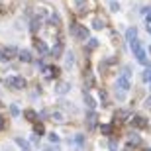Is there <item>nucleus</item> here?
<instances>
[{"label": "nucleus", "mask_w": 151, "mask_h": 151, "mask_svg": "<svg viewBox=\"0 0 151 151\" xmlns=\"http://www.w3.org/2000/svg\"><path fill=\"white\" fill-rule=\"evenodd\" d=\"M145 20H147V24L151 22V8H149V12H147V16H145Z\"/></svg>", "instance_id": "473e14b6"}, {"label": "nucleus", "mask_w": 151, "mask_h": 151, "mask_svg": "<svg viewBox=\"0 0 151 151\" xmlns=\"http://www.w3.org/2000/svg\"><path fill=\"white\" fill-rule=\"evenodd\" d=\"M94 28H96V29H102V28H104V20L96 18V20H94Z\"/></svg>", "instance_id": "5701e85b"}, {"label": "nucleus", "mask_w": 151, "mask_h": 151, "mask_svg": "<svg viewBox=\"0 0 151 151\" xmlns=\"http://www.w3.org/2000/svg\"><path fill=\"white\" fill-rule=\"evenodd\" d=\"M145 151H151V147H149V149H145Z\"/></svg>", "instance_id": "f704fd0d"}, {"label": "nucleus", "mask_w": 151, "mask_h": 151, "mask_svg": "<svg viewBox=\"0 0 151 151\" xmlns=\"http://www.w3.org/2000/svg\"><path fill=\"white\" fill-rule=\"evenodd\" d=\"M134 55H135V59H137V61H139L141 65H145V67L149 65V61H147V53H145L143 49H141V47H139V49H135V51H134Z\"/></svg>", "instance_id": "39448f33"}, {"label": "nucleus", "mask_w": 151, "mask_h": 151, "mask_svg": "<svg viewBox=\"0 0 151 151\" xmlns=\"http://www.w3.org/2000/svg\"><path fill=\"white\" fill-rule=\"evenodd\" d=\"M51 120L57 122V124H63V122H65V116H63L61 112H53V114H51Z\"/></svg>", "instance_id": "f3484780"}, {"label": "nucleus", "mask_w": 151, "mask_h": 151, "mask_svg": "<svg viewBox=\"0 0 151 151\" xmlns=\"http://www.w3.org/2000/svg\"><path fill=\"white\" fill-rule=\"evenodd\" d=\"M45 151H59V145H45Z\"/></svg>", "instance_id": "c85d7f7f"}, {"label": "nucleus", "mask_w": 151, "mask_h": 151, "mask_svg": "<svg viewBox=\"0 0 151 151\" xmlns=\"http://www.w3.org/2000/svg\"><path fill=\"white\" fill-rule=\"evenodd\" d=\"M61 53H63V41H57V45L53 47V49H51V55L57 59V57L61 55Z\"/></svg>", "instance_id": "9b49d317"}, {"label": "nucleus", "mask_w": 151, "mask_h": 151, "mask_svg": "<svg viewBox=\"0 0 151 151\" xmlns=\"http://www.w3.org/2000/svg\"><path fill=\"white\" fill-rule=\"evenodd\" d=\"M75 141H77V143H78V147H83V145H84V135L77 134V137H75Z\"/></svg>", "instance_id": "b1692460"}, {"label": "nucleus", "mask_w": 151, "mask_h": 151, "mask_svg": "<svg viewBox=\"0 0 151 151\" xmlns=\"http://www.w3.org/2000/svg\"><path fill=\"white\" fill-rule=\"evenodd\" d=\"M71 35L77 39H86L88 37V29L84 28V26H78V24H71V28H69Z\"/></svg>", "instance_id": "f03ea898"}, {"label": "nucleus", "mask_w": 151, "mask_h": 151, "mask_svg": "<svg viewBox=\"0 0 151 151\" xmlns=\"http://www.w3.org/2000/svg\"><path fill=\"white\" fill-rule=\"evenodd\" d=\"M6 84H8L10 88H14V90H24V88H26V78L14 75V77H8V78H6Z\"/></svg>", "instance_id": "f257e3e1"}, {"label": "nucleus", "mask_w": 151, "mask_h": 151, "mask_svg": "<svg viewBox=\"0 0 151 151\" xmlns=\"http://www.w3.org/2000/svg\"><path fill=\"white\" fill-rule=\"evenodd\" d=\"M41 28V20H37V18H35V20H32V26H29V29H32V32H37V29Z\"/></svg>", "instance_id": "a211bd4d"}, {"label": "nucleus", "mask_w": 151, "mask_h": 151, "mask_svg": "<svg viewBox=\"0 0 151 151\" xmlns=\"http://www.w3.org/2000/svg\"><path fill=\"white\" fill-rule=\"evenodd\" d=\"M49 22L51 24H59V16H57V14H53V16L49 18Z\"/></svg>", "instance_id": "cd10ccee"}, {"label": "nucleus", "mask_w": 151, "mask_h": 151, "mask_svg": "<svg viewBox=\"0 0 151 151\" xmlns=\"http://www.w3.org/2000/svg\"><path fill=\"white\" fill-rule=\"evenodd\" d=\"M86 124H88V129H92L96 126V112H90L86 116Z\"/></svg>", "instance_id": "ddd939ff"}, {"label": "nucleus", "mask_w": 151, "mask_h": 151, "mask_svg": "<svg viewBox=\"0 0 151 151\" xmlns=\"http://www.w3.org/2000/svg\"><path fill=\"white\" fill-rule=\"evenodd\" d=\"M73 63H75V55H73V53H67V55H65V65L71 67Z\"/></svg>", "instance_id": "6ab92c4d"}, {"label": "nucleus", "mask_w": 151, "mask_h": 151, "mask_svg": "<svg viewBox=\"0 0 151 151\" xmlns=\"http://www.w3.org/2000/svg\"><path fill=\"white\" fill-rule=\"evenodd\" d=\"M116 118H128V112H118Z\"/></svg>", "instance_id": "7c9ffc66"}, {"label": "nucleus", "mask_w": 151, "mask_h": 151, "mask_svg": "<svg viewBox=\"0 0 151 151\" xmlns=\"http://www.w3.org/2000/svg\"><path fill=\"white\" fill-rule=\"evenodd\" d=\"M24 118L29 120V122H35V120H37V114H35L34 110H26V112H24Z\"/></svg>", "instance_id": "dca6fc26"}, {"label": "nucleus", "mask_w": 151, "mask_h": 151, "mask_svg": "<svg viewBox=\"0 0 151 151\" xmlns=\"http://www.w3.org/2000/svg\"><path fill=\"white\" fill-rule=\"evenodd\" d=\"M2 128H4V118L0 116V129H2Z\"/></svg>", "instance_id": "72a5a7b5"}, {"label": "nucleus", "mask_w": 151, "mask_h": 151, "mask_svg": "<svg viewBox=\"0 0 151 151\" xmlns=\"http://www.w3.org/2000/svg\"><path fill=\"white\" fill-rule=\"evenodd\" d=\"M16 53H18L16 47H2L0 49V61H10Z\"/></svg>", "instance_id": "7ed1b4c3"}, {"label": "nucleus", "mask_w": 151, "mask_h": 151, "mask_svg": "<svg viewBox=\"0 0 151 151\" xmlns=\"http://www.w3.org/2000/svg\"><path fill=\"white\" fill-rule=\"evenodd\" d=\"M69 88H71V84H69V83H59V84L55 86V94H59V96L67 94Z\"/></svg>", "instance_id": "423d86ee"}, {"label": "nucleus", "mask_w": 151, "mask_h": 151, "mask_svg": "<svg viewBox=\"0 0 151 151\" xmlns=\"http://www.w3.org/2000/svg\"><path fill=\"white\" fill-rule=\"evenodd\" d=\"M10 114H12V116H18V114H20V110H18L16 104H12V106H10Z\"/></svg>", "instance_id": "393cba45"}, {"label": "nucleus", "mask_w": 151, "mask_h": 151, "mask_svg": "<svg viewBox=\"0 0 151 151\" xmlns=\"http://www.w3.org/2000/svg\"><path fill=\"white\" fill-rule=\"evenodd\" d=\"M14 141H16L18 145H20V149H22V151H32V145H29V141H26L24 137H14Z\"/></svg>", "instance_id": "0eeeda50"}, {"label": "nucleus", "mask_w": 151, "mask_h": 151, "mask_svg": "<svg viewBox=\"0 0 151 151\" xmlns=\"http://www.w3.org/2000/svg\"><path fill=\"white\" fill-rule=\"evenodd\" d=\"M84 104H86V106H88L90 110H92V108L96 106V102H94V98H92V96H90L88 92H86V90H84Z\"/></svg>", "instance_id": "f8f14e48"}, {"label": "nucleus", "mask_w": 151, "mask_h": 151, "mask_svg": "<svg viewBox=\"0 0 151 151\" xmlns=\"http://www.w3.org/2000/svg\"><path fill=\"white\" fill-rule=\"evenodd\" d=\"M102 134L110 135V134H112V126H110V124H104V126H102Z\"/></svg>", "instance_id": "4be33fe9"}, {"label": "nucleus", "mask_w": 151, "mask_h": 151, "mask_svg": "<svg viewBox=\"0 0 151 151\" xmlns=\"http://www.w3.org/2000/svg\"><path fill=\"white\" fill-rule=\"evenodd\" d=\"M32 143H39V139H37V135H35V134L32 135Z\"/></svg>", "instance_id": "2f4dec72"}, {"label": "nucleus", "mask_w": 151, "mask_h": 151, "mask_svg": "<svg viewBox=\"0 0 151 151\" xmlns=\"http://www.w3.org/2000/svg\"><path fill=\"white\" fill-rule=\"evenodd\" d=\"M149 53H151V47H149Z\"/></svg>", "instance_id": "e433bc0d"}, {"label": "nucleus", "mask_w": 151, "mask_h": 151, "mask_svg": "<svg viewBox=\"0 0 151 151\" xmlns=\"http://www.w3.org/2000/svg\"><path fill=\"white\" fill-rule=\"evenodd\" d=\"M35 49L39 51V55H47V45H45V41H41V39L35 41Z\"/></svg>", "instance_id": "1a4fd4ad"}, {"label": "nucleus", "mask_w": 151, "mask_h": 151, "mask_svg": "<svg viewBox=\"0 0 151 151\" xmlns=\"http://www.w3.org/2000/svg\"><path fill=\"white\" fill-rule=\"evenodd\" d=\"M135 37H137V29H135V28H129L128 32H126V39H128V41H134Z\"/></svg>", "instance_id": "2eb2a0df"}, {"label": "nucleus", "mask_w": 151, "mask_h": 151, "mask_svg": "<svg viewBox=\"0 0 151 151\" xmlns=\"http://www.w3.org/2000/svg\"><path fill=\"white\" fill-rule=\"evenodd\" d=\"M0 108H2V102H0Z\"/></svg>", "instance_id": "c9c22d12"}, {"label": "nucleus", "mask_w": 151, "mask_h": 151, "mask_svg": "<svg viewBox=\"0 0 151 151\" xmlns=\"http://www.w3.org/2000/svg\"><path fill=\"white\" fill-rule=\"evenodd\" d=\"M132 126H135V128H145L147 122H145V120H143L141 116H135L134 120H132Z\"/></svg>", "instance_id": "9d476101"}, {"label": "nucleus", "mask_w": 151, "mask_h": 151, "mask_svg": "<svg viewBox=\"0 0 151 151\" xmlns=\"http://www.w3.org/2000/svg\"><path fill=\"white\" fill-rule=\"evenodd\" d=\"M143 81H145V83H151V69L149 67L143 71Z\"/></svg>", "instance_id": "412c9836"}, {"label": "nucleus", "mask_w": 151, "mask_h": 151, "mask_svg": "<svg viewBox=\"0 0 151 151\" xmlns=\"http://www.w3.org/2000/svg\"><path fill=\"white\" fill-rule=\"evenodd\" d=\"M110 8H112V12H118L120 10V4L118 2H110Z\"/></svg>", "instance_id": "bb28decb"}, {"label": "nucleus", "mask_w": 151, "mask_h": 151, "mask_svg": "<svg viewBox=\"0 0 151 151\" xmlns=\"http://www.w3.org/2000/svg\"><path fill=\"white\" fill-rule=\"evenodd\" d=\"M43 132H45L43 124H35V126H34V134H35V135H41Z\"/></svg>", "instance_id": "aec40b11"}, {"label": "nucleus", "mask_w": 151, "mask_h": 151, "mask_svg": "<svg viewBox=\"0 0 151 151\" xmlns=\"http://www.w3.org/2000/svg\"><path fill=\"white\" fill-rule=\"evenodd\" d=\"M128 141H129V145H139V143H141V137L134 132V134H129V139Z\"/></svg>", "instance_id": "4468645a"}, {"label": "nucleus", "mask_w": 151, "mask_h": 151, "mask_svg": "<svg viewBox=\"0 0 151 151\" xmlns=\"http://www.w3.org/2000/svg\"><path fill=\"white\" fill-rule=\"evenodd\" d=\"M49 141H51V143H57V141H59V135H57L55 132H53V134H49Z\"/></svg>", "instance_id": "a878e982"}, {"label": "nucleus", "mask_w": 151, "mask_h": 151, "mask_svg": "<svg viewBox=\"0 0 151 151\" xmlns=\"http://www.w3.org/2000/svg\"><path fill=\"white\" fill-rule=\"evenodd\" d=\"M116 88L120 90V92H128V90H129V78H126V77H118V81H116Z\"/></svg>", "instance_id": "20e7f679"}, {"label": "nucleus", "mask_w": 151, "mask_h": 151, "mask_svg": "<svg viewBox=\"0 0 151 151\" xmlns=\"http://www.w3.org/2000/svg\"><path fill=\"white\" fill-rule=\"evenodd\" d=\"M18 55H20V61H24V63H29V61H32V51H29V49H22Z\"/></svg>", "instance_id": "6e6552de"}, {"label": "nucleus", "mask_w": 151, "mask_h": 151, "mask_svg": "<svg viewBox=\"0 0 151 151\" xmlns=\"http://www.w3.org/2000/svg\"><path fill=\"white\" fill-rule=\"evenodd\" d=\"M84 83H86V86H92V77H90V75H88V77H86V81H84Z\"/></svg>", "instance_id": "c756f323"}]
</instances>
